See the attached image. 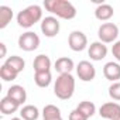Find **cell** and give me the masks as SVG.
Listing matches in <instances>:
<instances>
[{"label": "cell", "mask_w": 120, "mask_h": 120, "mask_svg": "<svg viewBox=\"0 0 120 120\" xmlns=\"http://www.w3.org/2000/svg\"><path fill=\"white\" fill-rule=\"evenodd\" d=\"M44 7L47 11L62 20H74L76 17V7L68 0H45Z\"/></svg>", "instance_id": "1"}, {"label": "cell", "mask_w": 120, "mask_h": 120, "mask_svg": "<svg viewBox=\"0 0 120 120\" xmlns=\"http://www.w3.org/2000/svg\"><path fill=\"white\" fill-rule=\"evenodd\" d=\"M75 92V78L72 74H64L59 75L54 83V93L58 99L68 100L74 96Z\"/></svg>", "instance_id": "2"}, {"label": "cell", "mask_w": 120, "mask_h": 120, "mask_svg": "<svg viewBox=\"0 0 120 120\" xmlns=\"http://www.w3.org/2000/svg\"><path fill=\"white\" fill-rule=\"evenodd\" d=\"M38 21H42V9L38 4H31L17 14V24L23 28H31Z\"/></svg>", "instance_id": "3"}, {"label": "cell", "mask_w": 120, "mask_h": 120, "mask_svg": "<svg viewBox=\"0 0 120 120\" xmlns=\"http://www.w3.org/2000/svg\"><path fill=\"white\" fill-rule=\"evenodd\" d=\"M98 37L103 44H114L119 37V27L114 23H103L98 30Z\"/></svg>", "instance_id": "4"}, {"label": "cell", "mask_w": 120, "mask_h": 120, "mask_svg": "<svg viewBox=\"0 0 120 120\" xmlns=\"http://www.w3.org/2000/svg\"><path fill=\"white\" fill-rule=\"evenodd\" d=\"M19 47L27 52L35 51L40 47V37L34 31H26L19 37Z\"/></svg>", "instance_id": "5"}, {"label": "cell", "mask_w": 120, "mask_h": 120, "mask_svg": "<svg viewBox=\"0 0 120 120\" xmlns=\"http://www.w3.org/2000/svg\"><path fill=\"white\" fill-rule=\"evenodd\" d=\"M59 30H61V26H59V21L56 17L54 16H48L45 19H42L41 21V33L48 37V38H54L58 35Z\"/></svg>", "instance_id": "6"}, {"label": "cell", "mask_w": 120, "mask_h": 120, "mask_svg": "<svg viewBox=\"0 0 120 120\" xmlns=\"http://www.w3.org/2000/svg\"><path fill=\"white\" fill-rule=\"evenodd\" d=\"M68 45L75 52L83 51L88 47V37H86V34L82 33V31H78V30L72 31L69 34V37H68Z\"/></svg>", "instance_id": "7"}, {"label": "cell", "mask_w": 120, "mask_h": 120, "mask_svg": "<svg viewBox=\"0 0 120 120\" xmlns=\"http://www.w3.org/2000/svg\"><path fill=\"white\" fill-rule=\"evenodd\" d=\"M76 74L82 82H92L96 76V69L89 61H81L76 65Z\"/></svg>", "instance_id": "8"}, {"label": "cell", "mask_w": 120, "mask_h": 120, "mask_svg": "<svg viewBox=\"0 0 120 120\" xmlns=\"http://www.w3.org/2000/svg\"><path fill=\"white\" fill-rule=\"evenodd\" d=\"M99 114L106 120H120V105L116 102L103 103L99 107Z\"/></svg>", "instance_id": "9"}, {"label": "cell", "mask_w": 120, "mask_h": 120, "mask_svg": "<svg viewBox=\"0 0 120 120\" xmlns=\"http://www.w3.org/2000/svg\"><path fill=\"white\" fill-rule=\"evenodd\" d=\"M88 55L90 56L92 61H102V59L106 58V55H107V47L100 41H95V42H92L89 45Z\"/></svg>", "instance_id": "10"}, {"label": "cell", "mask_w": 120, "mask_h": 120, "mask_svg": "<svg viewBox=\"0 0 120 120\" xmlns=\"http://www.w3.org/2000/svg\"><path fill=\"white\" fill-rule=\"evenodd\" d=\"M103 75L112 83L119 82V79H120V64L119 62H113V61L105 64V67H103Z\"/></svg>", "instance_id": "11"}, {"label": "cell", "mask_w": 120, "mask_h": 120, "mask_svg": "<svg viewBox=\"0 0 120 120\" xmlns=\"http://www.w3.org/2000/svg\"><path fill=\"white\" fill-rule=\"evenodd\" d=\"M54 68L55 71L59 74V75H64V74H71L72 69L75 68V64L71 58L68 56H61V58H58L55 64H54Z\"/></svg>", "instance_id": "12"}, {"label": "cell", "mask_w": 120, "mask_h": 120, "mask_svg": "<svg viewBox=\"0 0 120 120\" xmlns=\"http://www.w3.org/2000/svg\"><path fill=\"white\" fill-rule=\"evenodd\" d=\"M7 96L11 98L14 102H17L20 106L23 103H26V100H27V92H26V89L21 85H13V86H10L9 90H7Z\"/></svg>", "instance_id": "13"}, {"label": "cell", "mask_w": 120, "mask_h": 120, "mask_svg": "<svg viewBox=\"0 0 120 120\" xmlns=\"http://www.w3.org/2000/svg\"><path fill=\"white\" fill-rule=\"evenodd\" d=\"M34 72H48L51 69V59L45 54H40L35 56L34 62H33Z\"/></svg>", "instance_id": "14"}, {"label": "cell", "mask_w": 120, "mask_h": 120, "mask_svg": "<svg viewBox=\"0 0 120 120\" xmlns=\"http://www.w3.org/2000/svg\"><path fill=\"white\" fill-rule=\"evenodd\" d=\"M113 16H114V10L107 3H102L95 9V17L99 21H109Z\"/></svg>", "instance_id": "15"}, {"label": "cell", "mask_w": 120, "mask_h": 120, "mask_svg": "<svg viewBox=\"0 0 120 120\" xmlns=\"http://www.w3.org/2000/svg\"><path fill=\"white\" fill-rule=\"evenodd\" d=\"M19 107H20V105L17 102H14L11 98H9L7 95L0 100V112H2L3 114H6V116L16 113L19 110Z\"/></svg>", "instance_id": "16"}, {"label": "cell", "mask_w": 120, "mask_h": 120, "mask_svg": "<svg viewBox=\"0 0 120 120\" xmlns=\"http://www.w3.org/2000/svg\"><path fill=\"white\" fill-rule=\"evenodd\" d=\"M20 117L23 120H37L40 117V110L34 105H26L20 110Z\"/></svg>", "instance_id": "17"}, {"label": "cell", "mask_w": 120, "mask_h": 120, "mask_svg": "<svg viewBox=\"0 0 120 120\" xmlns=\"http://www.w3.org/2000/svg\"><path fill=\"white\" fill-rule=\"evenodd\" d=\"M4 65H7L9 68L14 69L17 74H20V72L24 71L26 62H24V59H23L21 56H19V55H11V56H9L6 61H4Z\"/></svg>", "instance_id": "18"}, {"label": "cell", "mask_w": 120, "mask_h": 120, "mask_svg": "<svg viewBox=\"0 0 120 120\" xmlns=\"http://www.w3.org/2000/svg\"><path fill=\"white\" fill-rule=\"evenodd\" d=\"M34 82L38 88H48L52 82L51 71H48V72H34Z\"/></svg>", "instance_id": "19"}, {"label": "cell", "mask_w": 120, "mask_h": 120, "mask_svg": "<svg viewBox=\"0 0 120 120\" xmlns=\"http://www.w3.org/2000/svg\"><path fill=\"white\" fill-rule=\"evenodd\" d=\"M13 20V10L9 6H0V30L6 28Z\"/></svg>", "instance_id": "20"}, {"label": "cell", "mask_w": 120, "mask_h": 120, "mask_svg": "<svg viewBox=\"0 0 120 120\" xmlns=\"http://www.w3.org/2000/svg\"><path fill=\"white\" fill-rule=\"evenodd\" d=\"M61 117V110L55 105H45L42 109V120H55Z\"/></svg>", "instance_id": "21"}, {"label": "cell", "mask_w": 120, "mask_h": 120, "mask_svg": "<svg viewBox=\"0 0 120 120\" xmlns=\"http://www.w3.org/2000/svg\"><path fill=\"white\" fill-rule=\"evenodd\" d=\"M76 110H79L82 114H85L88 119H90V117L96 113V106H95L93 102L83 100V102H81V103L76 106Z\"/></svg>", "instance_id": "22"}, {"label": "cell", "mask_w": 120, "mask_h": 120, "mask_svg": "<svg viewBox=\"0 0 120 120\" xmlns=\"http://www.w3.org/2000/svg\"><path fill=\"white\" fill-rule=\"evenodd\" d=\"M17 76H19V74L14 71V69H11V68H9L7 65H2L0 67V78H2L4 82H11V81H16L17 79Z\"/></svg>", "instance_id": "23"}, {"label": "cell", "mask_w": 120, "mask_h": 120, "mask_svg": "<svg viewBox=\"0 0 120 120\" xmlns=\"http://www.w3.org/2000/svg\"><path fill=\"white\" fill-rule=\"evenodd\" d=\"M109 96L113 100L120 102V82H114L109 86Z\"/></svg>", "instance_id": "24"}, {"label": "cell", "mask_w": 120, "mask_h": 120, "mask_svg": "<svg viewBox=\"0 0 120 120\" xmlns=\"http://www.w3.org/2000/svg\"><path fill=\"white\" fill-rule=\"evenodd\" d=\"M112 54H113V56L116 58V61L120 64V41H116V42L112 45Z\"/></svg>", "instance_id": "25"}, {"label": "cell", "mask_w": 120, "mask_h": 120, "mask_svg": "<svg viewBox=\"0 0 120 120\" xmlns=\"http://www.w3.org/2000/svg\"><path fill=\"white\" fill-rule=\"evenodd\" d=\"M69 120H88V117L85 116V114H82L79 110H72L71 113H69Z\"/></svg>", "instance_id": "26"}, {"label": "cell", "mask_w": 120, "mask_h": 120, "mask_svg": "<svg viewBox=\"0 0 120 120\" xmlns=\"http://www.w3.org/2000/svg\"><path fill=\"white\" fill-rule=\"evenodd\" d=\"M0 48H2V54H0V58H4V56H6V54H7L6 44H4V42H0Z\"/></svg>", "instance_id": "27"}, {"label": "cell", "mask_w": 120, "mask_h": 120, "mask_svg": "<svg viewBox=\"0 0 120 120\" xmlns=\"http://www.w3.org/2000/svg\"><path fill=\"white\" fill-rule=\"evenodd\" d=\"M11 120H23V119H21V117H13Z\"/></svg>", "instance_id": "28"}, {"label": "cell", "mask_w": 120, "mask_h": 120, "mask_svg": "<svg viewBox=\"0 0 120 120\" xmlns=\"http://www.w3.org/2000/svg\"><path fill=\"white\" fill-rule=\"evenodd\" d=\"M55 120H62V117H59V119H55Z\"/></svg>", "instance_id": "29"}]
</instances>
